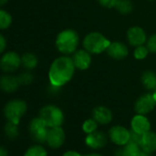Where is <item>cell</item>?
<instances>
[{
	"instance_id": "obj_1",
	"label": "cell",
	"mask_w": 156,
	"mask_h": 156,
	"mask_svg": "<svg viewBox=\"0 0 156 156\" xmlns=\"http://www.w3.org/2000/svg\"><path fill=\"white\" fill-rule=\"evenodd\" d=\"M75 66L73 59L67 56H62L55 59L49 70V79L51 85L62 87L67 84L73 76Z\"/></svg>"
},
{
	"instance_id": "obj_2",
	"label": "cell",
	"mask_w": 156,
	"mask_h": 156,
	"mask_svg": "<svg viewBox=\"0 0 156 156\" xmlns=\"http://www.w3.org/2000/svg\"><path fill=\"white\" fill-rule=\"evenodd\" d=\"M56 47L62 54H71L75 51L79 44V36L73 30H64L56 38Z\"/></svg>"
},
{
	"instance_id": "obj_3",
	"label": "cell",
	"mask_w": 156,
	"mask_h": 156,
	"mask_svg": "<svg viewBox=\"0 0 156 156\" xmlns=\"http://www.w3.org/2000/svg\"><path fill=\"white\" fill-rule=\"evenodd\" d=\"M109 44L110 41L99 32H91L87 34L83 41L85 50L94 54H99L103 52L108 49Z\"/></svg>"
},
{
	"instance_id": "obj_4",
	"label": "cell",
	"mask_w": 156,
	"mask_h": 156,
	"mask_svg": "<svg viewBox=\"0 0 156 156\" xmlns=\"http://www.w3.org/2000/svg\"><path fill=\"white\" fill-rule=\"evenodd\" d=\"M39 117L44 121L48 128L60 127L64 120L62 111L53 105H47L43 107L40 111Z\"/></svg>"
},
{
	"instance_id": "obj_5",
	"label": "cell",
	"mask_w": 156,
	"mask_h": 156,
	"mask_svg": "<svg viewBox=\"0 0 156 156\" xmlns=\"http://www.w3.org/2000/svg\"><path fill=\"white\" fill-rule=\"evenodd\" d=\"M27 111V104L23 100L15 99L9 101L4 108L5 117L9 121L14 122L16 124L20 123V119L25 115Z\"/></svg>"
},
{
	"instance_id": "obj_6",
	"label": "cell",
	"mask_w": 156,
	"mask_h": 156,
	"mask_svg": "<svg viewBox=\"0 0 156 156\" xmlns=\"http://www.w3.org/2000/svg\"><path fill=\"white\" fill-rule=\"evenodd\" d=\"M30 134L31 136V139L39 143H43L47 140L48 136V127L44 123V121L40 118L33 119L29 126Z\"/></svg>"
},
{
	"instance_id": "obj_7",
	"label": "cell",
	"mask_w": 156,
	"mask_h": 156,
	"mask_svg": "<svg viewBox=\"0 0 156 156\" xmlns=\"http://www.w3.org/2000/svg\"><path fill=\"white\" fill-rule=\"evenodd\" d=\"M156 106V101L152 94H145L140 97L134 105V109L137 114L146 115L153 110Z\"/></svg>"
},
{
	"instance_id": "obj_8",
	"label": "cell",
	"mask_w": 156,
	"mask_h": 156,
	"mask_svg": "<svg viewBox=\"0 0 156 156\" xmlns=\"http://www.w3.org/2000/svg\"><path fill=\"white\" fill-rule=\"evenodd\" d=\"M21 63V58L15 51H9L0 60V67L5 72L16 71Z\"/></svg>"
},
{
	"instance_id": "obj_9",
	"label": "cell",
	"mask_w": 156,
	"mask_h": 156,
	"mask_svg": "<svg viewBox=\"0 0 156 156\" xmlns=\"http://www.w3.org/2000/svg\"><path fill=\"white\" fill-rule=\"evenodd\" d=\"M65 140V133L64 130L60 127H53L50 128L48 131L47 140L46 142L48 145L52 149L60 148Z\"/></svg>"
},
{
	"instance_id": "obj_10",
	"label": "cell",
	"mask_w": 156,
	"mask_h": 156,
	"mask_svg": "<svg viewBox=\"0 0 156 156\" xmlns=\"http://www.w3.org/2000/svg\"><path fill=\"white\" fill-rule=\"evenodd\" d=\"M110 140L119 146L127 144L129 140V130L123 126H114L109 129Z\"/></svg>"
},
{
	"instance_id": "obj_11",
	"label": "cell",
	"mask_w": 156,
	"mask_h": 156,
	"mask_svg": "<svg viewBox=\"0 0 156 156\" xmlns=\"http://www.w3.org/2000/svg\"><path fill=\"white\" fill-rule=\"evenodd\" d=\"M127 39L130 45L137 47L143 45L147 41V36L145 31L140 27H131L127 32Z\"/></svg>"
},
{
	"instance_id": "obj_12",
	"label": "cell",
	"mask_w": 156,
	"mask_h": 156,
	"mask_svg": "<svg viewBox=\"0 0 156 156\" xmlns=\"http://www.w3.org/2000/svg\"><path fill=\"white\" fill-rule=\"evenodd\" d=\"M72 59H73L75 68L82 70V71L88 69L91 64L90 52H88L87 50H79L75 51Z\"/></svg>"
},
{
	"instance_id": "obj_13",
	"label": "cell",
	"mask_w": 156,
	"mask_h": 156,
	"mask_svg": "<svg viewBox=\"0 0 156 156\" xmlns=\"http://www.w3.org/2000/svg\"><path fill=\"white\" fill-rule=\"evenodd\" d=\"M106 51L108 55L114 60H123L129 53L127 46L119 41L110 42Z\"/></svg>"
},
{
	"instance_id": "obj_14",
	"label": "cell",
	"mask_w": 156,
	"mask_h": 156,
	"mask_svg": "<svg viewBox=\"0 0 156 156\" xmlns=\"http://www.w3.org/2000/svg\"><path fill=\"white\" fill-rule=\"evenodd\" d=\"M86 144L92 149H100L107 144V137L102 131L96 130L87 136Z\"/></svg>"
},
{
	"instance_id": "obj_15",
	"label": "cell",
	"mask_w": 156,
	"mask_h": 156,
	"mask_svg": "<svg viewBox=\"0 0 156 156\" xmlns=\"http://www.w3.org/2000/svg\"><path fill=\"white\" fill-rule=\"evenodd\" d=\"M130 125H131V129L140 134H144L150 131L151 129V123L149 119L144 115H140V114H138L132 118Z\"/></svg>"
},
{
	"instance_id": "obj_16",
	"label": "cell",
	"mask_w": 156,
	"mask_h": 156,
	"mask_svg": "<svg viewBox=\"0 0 156 156\" xmlns=\"http://www.w3.org/2000/svg\"><path fill=\"white\" fill-rule=\"evenodd\" d=\"M112 112L107 107L98 106L93 110V119L99 124H108L112 120Z\"/></svg>"
},
{
	"instance_id": "obj_17",
	"label": "cell",
	"mask_w": 156,
	"mask_h": 156,
	"mask_svg": "<svg viewBox=\"0 0 156 156\" xmlns=\"http://www.w3.org/2000/svg\"><path fill=\"white\" fill-rule=\"evenodd\" d=\"M140 149L148 153H152L156 151V133L152 131H148L142 134L140 141Z\"/></svg>"
},
{
	"instance_id": "obj_18",
	"label": "cell",
	"mask_w": 156,
	"mask_h": 156,
	"mask_svg": "<svg viewBox=\"0 0 156 156\" xmlns=\"http://www.w3.org/2000/svg\"><path fill=\"white\" fill-rule=\"evenodd\" d=\"M20 86V85L16 76L3 75L2 77H0V88L4 92H7V93L15 92Z\"/></svg>"
},
{
	"instance_id": "obj_19",
	"label": "cell",
	"mask_w": 156,
	"mask_h": 156,
	"mask_svg": "<svg viewBox=\"0 0 156 156\" xmlns=\"http://www.w3.org/2000/svg\"><path fill=\"white\" fill-rule=\"evenodd\" d=\"M140 151L141 149L140 145L129 141L127 144L123 145L122 148L117 150L114 155L115 156H138Z\"/></svg>"
},
{
	"instance_id": "obj_20",
	"label": "cell",
	"mask_w": 156,
	"mask_h": 156,
	"mask_svg": "<svg viewBox=\"0 0 156 156\" xmlns=\"http://www.w3.org/2000/svg\"><path fill=\"white\" fill-rule=\"evenodd\" d=\"M142 86L149 91L156 89V73L152 71H145L140 77Z\"/></svg>"
},
{
	"instance_id": "obj_21",
	"label": "cell",
	"mask_w": 156,
	"mask_h": 156,
	"mask_svg": "<svg viewBox=\"0 0 156 156\" xmlns=\"http://www.w3.org/2000/svg\"><path fill=\"white\" fill-rule=\"evenodd\" d=\"M21 63H22V65L26 69L31 70V69H34L37 66V64H38V58L33 53L27 52V53H25L21 57Z\"/></svg>"
},
{
	"instance_id": "obj_22",
	"label": "cell",
	"mask_w": 156,
	"mask_h": 156,
	"mask_svg": "<svg viewBox=\"0 0 156 156\" xmlns=\"http://www.w3.org/2000/svg\"><path fill=\"white\" fill-rule=\"evenodd\" d=\"M115 9L123 15L129 14L133 10V5L130 0H118Z\"/></svg>"
},
{
	"instance_id": "obj_23",
	"label": "cell",
	"mask_w": 156,
	"mask_h": 156,
	"mask_svg": "<svg viewBox=\"0 0 156 156\" xmlns=\"http://www.w3.org/2000/svg\"><path fill=\"white\" fill-rule=\"evenodd\" d=\"M19 124H16L14 122L9 121L4 127V131L5 134L8 136L9 139L10 140H15L19 137L20 135V129L18 127Z\"/></svg>"
},
{
	"instance_id": "obj_24",
	"label": "cell",
	"mask_w": 156,
	"mask_h": 156,
	"mask_svg": "<svg viewBox=\"0 0 156 156\" xmlns=\"http://www.w3.org/2000/svg\"><path fill=\"white\" fill-rule=\"evenodd\" d=\"M24 156H48V154L41 145H34L27 150Z\"/></svg>"
},
{
	"instance_id": "obj_25",
	"label": "cell",
	"mask_w": 156,
	"mask_h": 156,
	"mask_svg": "<svg viewBox=\"0 0 156 156\" xmlns=\"http://www.w3.org/2000/svg\"><path fill=\"white\" fill-rule=\"evenodd\" d=\"M12 18L5 10H0V30H5L11 25Z\"/></svg>"
},
{
	"instance_id": "obj_26",
	"label": "cell",
	"mask_w": 156,
	"mask_h": 156,
	"mask_svg": "<svg viewBox=\"0 0 156 156\" xmlns=\"http://www.w3.org/2000/svg\"><path fill=\"white\" fill-rule=\"evenodd\" d=\"M17 78H18V80H19L20 85L27 86V85H30V84L32 83L34 77H33L31 73H30V72H23L20 74H19L17 76Z\"/></svg>"
},
{
	"instance_id": "obj_27",
	"label": "cell",
	"mask_w": 156,
	"mask_h": 156,
	"mask_svg": "<svg viewBox=\"0 0 156 156\" xmlns=\"http://www.w3.org/2000/svg\"><path fill=\"white\" fill-rule=\"evenodd\" d=\"M82 128H83V130H84L86 133H87V134L92 133V132H94V131L97 130V129H98V122H97L94 119H87V120L84 122Z\"/></svg>"
},
{
	"instance_id": "obj_28",
	"label": "cell",
	"mask_w": 156,
	"mask_h": 156,
	"mask_svg": "<svg viewBox=\"0 0 156 156\" xmlns=\"http://www.w3.org/2000/svg\"><path fill=\"white\" fill-rule=\"evenodd\" d=\"M148 53H149V50L147 46H143V45L137 46L134 51V57L137 60H143L147 57Z\"/></svg>"
},
{
	"instance_id": "obj_29",
	"label": "cell",
	"mask_w": 156,
	"mask_h": 156,
	"mask_svg": "<svg viewBox=\"0 0 156 156\" xmlns=\"http://www.w3.org/2000/svg\"><path fill=\"white\" fill-rule=\"evenodd\" d=\"M147 48L150 52L156 53V34L151 35L147 41Z\"/></svg>"
},
{
	"instance_id": "obj_30",
	"label": "cell",
	"mask_w": 156,
	"mask_h": 156,
	"mask_svg": "<svg viewBox=\"0 0 156 156\" xmlns=\"http://www.w3.org/2000/svg\"><path fill=\"white\" fill-rule=\"evenodd\" d=\"M141 138H142V134L138 133V132L134 131L133 129L129 130V142H133V143L140 145V141H141Z\"/></svg>"
},
{
	"instance_id": "obj_31",
	"label": "cell",
	"mask_w": 156,
	"mask_h": 156,
	"mask_svg": "<svg viewBox=\"0 0 156 156\" xmlns=\"http://www.w3.org/2000/svg\"><path fill=\"white\" fill-rule=\"evenodd\" d=\"M118 0H98V2L104 8L106 9H111L115 8L116 3Z\"/></svg>"
},
{
	"instance_id": "obj_32",
	"label": "cell",
	"mask_w": 156,
	"mask_h": 156,
	"mask_svg": "<svg viewBox=\"0 0 156 156\" xmlns=\"http://www.w3.org/2000/svg\"><path fill=\"white\" fill-rule=\"evenodd\" d=\"M6 45H7V41L6 39L4 38L3 35L0 34V53L3 52L6 49Z\"/></svg>"
},
{
	"instance_id": "obj_33",
	"label": "cell",
	"mask_w": 156,
	"mask_h": 156,
	"mask_svg": "<svg viewBox=\"0 0 156 156\" xmlns=\"http://www.w3.org/2000/svg\"><path fill=\"white\" fill-rule=\"evenodd\" d=\"M62 156H81V155L74 151H68L64 152Z\"/></svg>"
},
{
	"instance_id": "obj_34",
	"label": "cell",
	"mask_w": 156,
	"mask_h": 156,
	"mask_svg": "<svg viewBox=\"0 0 156 156\" xmlns=\"http://www.w3.org/2000/svg\"><path fill=\"white\" fill-rule=\"evenodd\" d=\"M0 156H9L8 151L3 147H0Z\"/></svg>"
},
{
	"instance_id": "obj_35",
	"label": "cell",
	"mask_w": 156,
	"mask_h": 156,
	"mask_svg": "<svg viewBox=\"0 0 156 156\" xmlns=\"http://www.w3.org/2000/svg\"><path fill=\"white\" fill-rule=\"evenodd\" d=\"M138 156H151V153H148V152H146V151L141 150L140 151V153L138 154Z\"/></svg>"
},
{
	"instance_id": "obj_36",
	"label": "cell",
	"mask_w": 156,
	"mask_h": 156,
	"mask_svg": "<svg viewBox=\"0 0 156 156\" xmlns=\"http://www.w3.org/2000/svg\"><path fill=\"white\" fill-rule=\"evenodd\" d=\"M9 0H0V6H3L8 3Z\"/></svg>"
},
{
	"instance_id": "obj_37",
	"label": "cell",
	"mask_w": 156,
	"mask_h": 156,
	"mask_svg": "<svg viewBox=\"0 0 156 156\" xmlns=\"http://www.w3.org/2000/svg\"><path fill=\"white\" fill-rule=\"evenodd\" d=\"M84 156H102L98 153H91V154H87V155H84Z\"/></svg>"
},
{
	"instance_id": "obj_38",
	"label": "cell",
	"mask_w": 156,
	"mask_h": 156,
	"mask_svg": "<svg viewBox=\"0 0 156 156\" xmlns=\"http://www.w3.org/2000/svg\"><path fill=\"white\" fill-rule=\"evenodd\" d=\"M152 96H153V98H154V99H155V101H156V89L153 91V93H152Z\"/></svg>"
},
{
	"instance_id": "obj_39",
	"label": "cell",
	"mask_w": 156,
	"mask_h": 156,
	"mask_svg": "<svg viewBox=\"0 0 156 156\" xmlns=\"http://www.w3.org/2000/svg\"><path fill=\"white\" fill-rule=\"evenodd\" d=\"M150 1H152V0H150Z\"/></svg>"
}]
</instances>
